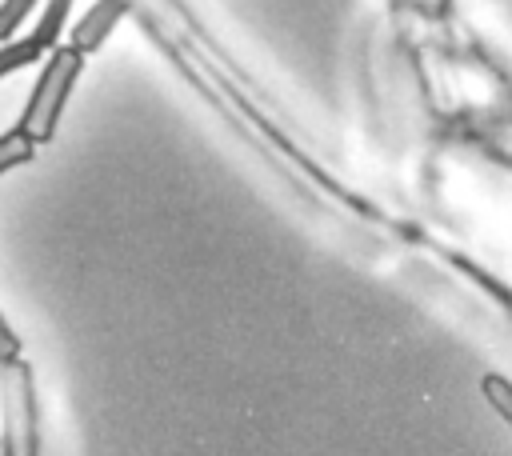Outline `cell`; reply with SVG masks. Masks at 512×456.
I'll return each mask as SVG.
<instances>
[{"mask_svg": "<svg viewBox=\"0 0 512 456\" xmlns=\"http://www.w3.org/2000/svg\"><path fill=\"white\" fill-rule=\"evenodd\" d=\"M80 68H84V56H80L76 48L60 44V48L48 52V60H44V68H40V80H36L28 104H24V116H20V132H24L36 148L56 136V124H60V116H64V104H68V96H72V84H76Z\"/></svg>", "mask_w": 512, "mask_h": 456, "instance_id": "6da1fadb", "label": "cell"}, {"mask_svg": "<svg viewBox=\"0 0 512 456\" xmlns=\"http://www.w3.org/2000/svg\"><path fill=\"white\" fill-rule=\"evenodd\" d=\"M0 456H40L32 364H0Z\"/></svg>", "mask_w": 512, "mask_h": 456, "instance_id": "7a4b0ae2", "label": "cell"}, {"mask_svg": "<svg viewBox=\"0 0 512 456\" xmlns=\"http://www.w3.org/2000/svg\"><path fill=\"white\" fill-rule=\"evenodd\" d=\"M68 8H72V0H48V8L40 12V20H36L32 36L12 40V44H4V48H0V76H12V72H20L24 64L40 60L44 52L60 48V28H64Z\"/></svg>", "mask_w": 512, "mask_h": 456, "instance_id": "3957f363", "label": "cell"}, {"mask_svg": "<svg viewBox=\"0 0 512 456\" xmlns=\"http://www.w3.org/2000/svg\"><path fill=\"white\" fill-rule=\"evenodd\" d=\"M128 12H132V0H96V4L76 20V28H72V36H68V48H76L80 56L96 52V48L108 40V32H112Z\"/></svg>", "mask_w": 512, "mask_h": 456, "instance_id": "277c9868", "label": "cell"}, {"mask_svg": "<svg viewBox=\"0 0 512 456\" xmlns=\"http://www.w3.org/2000/svg\"><path fill=\"white\" fill-rule=\"evenodd\" d=\"M480 392H484V400L492 404V412H496V416L508 424V432H512V380L500 376V372H484Z\"/></svg>", "mask_w": 512, "mask_h": 456, "instance_id": "5b68a950", "label": "cell"}, {"mask_svg": "<svg viewBox=\"0 0 512 456\" xmlns=\"http://www.w3.org/2000/svg\"><path fill=\"white\" fill-rule=\"evenodd\" d=\"M32 156H36V144H32L20 128L0 136V176H4V172H12V168H20V164H28Z\"/></svg>", "mask_w": 512, "mask_h": 456, "instance_id": "8992f818", "label": "cell"}, {"mask_svg": "<svg viewBox=\"0 0 512 456\" xmlns=\"http://www.w3.org/2000/svg\"><path fill=\"white\" fill-rule=\"evenodd\" d=\"M40 0H0V40H12L16 28L28 20V12L36 8Z\"/></svg>", "mask_w": 512, "mask_h": 456, "instance_id": "52a82bcc", "label": "cell"}, {"mask_svg": "<svg viewBox=\"0 0 512 456\" xmlns=\"http://www.w3.org/2000/svg\"><path fill=\"white\" fill-rule=\"evenodd\" d=\"M20 360V336L8 324V316L0 312V364H16Z\"/></svg>", "mask_w": 512, "mask_h": 456, "instance_id": "ba28073f", "label": "cell"}]
</instances>
